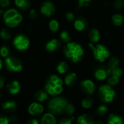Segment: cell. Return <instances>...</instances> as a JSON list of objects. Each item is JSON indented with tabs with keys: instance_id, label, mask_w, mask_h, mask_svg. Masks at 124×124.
Masks as SVG:
<instances>
[{
	"instance_id": "d590c367",
	"label": "cell",
	"mask_w": 124,
	"mask_h": 124,
	"mask_svg": "<svg viewBox=\"0 0 124 124\" xmlns=\"http://www.w3.org/2000/svg\"><path fill=\"white\" fill-rule=\"evenodd\" d=\"M123 74V70L122 69H121L119 67L118 68H116L113 70H111V73H110V75H113V76H118V77H121Z\"/></svg>"
},
{
	"instance_id": "ac0fdd59",
	"label": "cell",
	"mask_w": 124,
	"mask_h": 124,
	"mask_svg": "<svg viewBox=\"0 0 124 124\" xmlns=\"http://www.w3.org/2000/svg\"><path fill=\"white\" fill-rule=\"evenodd\" d=\"M89 39L92 43H97L100 39V31L96 28H91L89 31Z\"/></svg>"
},
{
	"instance_id": "7402d4cb",
	"label": "cell",
	"mask_w": 124,
	"mask_h": 124,
	"mask_svg": "<svg viewBox=\"0 0 124 124\" xmlns=\"http://www.w3.org/2000/svg\"><path fill=\"white\" fill-rule=\"evenodd\" d=\"M15 5L21 10L25 11L31 7L30 0H15Z\"/></svg>"
},
{
	"instance_id": "f1b7e54d",
	"label": "cell",
	"mask_w": 124,
	"mask_h": 124,
	"mask_svg": "<svg viewBox=\"0 0 124 124\" xmlns=\"http://www.w3.org/2000/svg\"><path fill=\"white\" fill-rule=\"evenodd\" d=\"M0 36L2 39L4 40H8L9 39H11L12 37V33H10V31L8 29L6 28H3L0 31Z\"/></svg>"
},
{
	"instance_id": "30bf717a",
	"label": "cell",
	"mask_w": 124,
	"mask_h": 124,
	"mask_svg": "<svg viewBox=\"0 0 124 124\" xmlns=\"http://www.w3.org/2000/svg\"><path fill=\"white\" fill-rule=\"evenodd\" d=\"M81 89L87 94H92L95 91V85L92 80L86 79L81 83Z\"/></svg>"
},
{
	"instance_id": "484cf974",
	"label": "cell",
	"mask_w": 124,
	"mask_h": 124,
	"mask_svg": "<svg viewBox=\"0 0 124 124\" xmlns=\"http://www.w3.org/2000/svg\"><path fill=\"white\" fill-rule=\"evenodd\" d=\"M68 69H69V66L65 62H61L57 66V70L60 74L65 73L68 70Z\"/></svg>"
},
{
	"instance_id": "8992f818",
	"label": "cell",
	"mask_w": 124,
	"mask_h": 124,
	"mask_svg": "<svg viewBox=\"0 0 124 124\" xmlns=\"http://www.w3.org/2000/svg\"><path fill=\"white\" fill-rule=\"evenodd\" d=\"M116 92L109 84H104L100 86L98 89V97L100 100L105 103L112 102L116 97Z\"/></svg>"
},
{
	"instance_id": "1f68e13d",
	"label": "cell",
	"mask_w": 124,
	"mask_h": 124,
	"mask_svg": "<svg viewBox=\"0 0 124 124\" xmlns=\"http://www.w3.org/2000/svg\"><path fill=\"white\" fill-rule=\"evenodd\" d=\"M60 39L65 43H68L70 41V36L67 31H63L60 33Z\"/></svg>"
},
{
	"instance_id": "277c9868",
	"label": "cell",
	"mask_w": 124,
	"mask_h": 124,
	"mask_svg": "<svg viewBox=\"0 0 124 124\" xmlns=\"http://www.w3.org/2000/svg\"><path fill=\"white\" fill-rule=\"evenodd\" d=\"M89 47L92 51L95 60L100 62H105L106 59H108L110 56L109 49L103 44H94V43H90L89 44Z\"/></svg>"
},
{
	"instance_id": "9a60e30c",
	"label": "cell",
	"mask_w": 124,
	"mask_h": 124,
	"mask_svg": "<svg viewBox=\"0 0 124 124\" xmlns=\"http://www.w3.org/2000/svg\"><path fill=\"white\" fill-rule=\"evenodd\" d=\"M65 84L68 86H73L77 84L78 76L75 73H70L66 75L64 79Z\"/></svg>"
},
{
	"instance_id": "8d00e7d4",
	"label": "cell",
	"mask_w": 124,
	"mask_h": 124,
	"mask_svg": "<svg viewBox=\"0 0 124 124\" xmlns=\"http://www.w3.org/2000/svg\"><path fill=\"white\" fill-rule=\"evenodd\" d=\"M74 120V118H62L60 120L59 123L60 124H70Z\"/></svg>"
},
{
	"instance_id": "e0dca14e",
	"label": "cell",
	"mask_w": 124,
	"mask_h": 124,
	"mask_svg": "<svg viewBox=\"0 0 124 124\" xmlns=\"http://www.w3.org/2000/svg\"><path fill=\"white\" fill-rule=\"evenodd\" d=\"M61 44L57 39H52L46 44V49L49 52H54L60 47Z\"/></svg>"
},
{
	"instance_id": "7c38bea8",
	"label": "cell",
	"mask_w": 124,
	"mask_h": 124,
	"mask_svg": "<svg viewBox=\"0 0 124 124\" xmlns=\"http://www.w3.org/2000/svg\"><path fill=\"white\" fill-rule=\"evenodd\" d=\"M43 111L44 107L38 102H33L28 108V113L33 116H39Z\"/></svg>"
},
{
	"instance_id": "3957f363",
	"label": "cell",
	"mask_w": 124,
	"mask_h": 124,
	"mask_svg": "<svg viewBox=\"0 0 124 124\" xmlns=\"http://www.w3.org/2000/svg\"><path fill=\"white\" fill-rule=\"evenodd\" d=\"M68 104L67 100L64 97H54L48 102V109L49 112L54 115H61L65 113V110Z\"/></svg>"
},
{
	"instance_id": "7dc6e473",
	"label": "cell",
	"mask_w": 124,
	"mask_h": 124,
	"mask_svg": "<svg viewBox=\"0 0 124 124\" xmlns=\"http://www.w3.org/2000/svg\"><path fill=\"white\" fill-rule=\"evenodd\" d=\"M1 12H2V11H1V10H0V15H1Z\"/></svg>"
},
{
	"instance_id": "603a6c76",
	"label": "cell",
	"mask_w": 124,
	"mask_h": 124,
	"mask_svg": "<svg viewBox=\"0 0 124 124\" xmlns=\"http://www.w3.org/2000/svg\"><path fill=\"white\" fill-rule=\"evenodd\" d=\"M124 123L121 117L116 114H111L108 116V124H122Z\"/></svg>"
},
{
	"instance_id": "b9f144b4",
	"label": "cell",
	"mask_w": 124,
	"mask_h": 124,
	"mask_svg": "<svg viewBox=\"0 0 124 124\" xmlns=\"http://www.w3.org/2000/svg\"><path fill=\"white\" fill-rule=\"evenodd\" d=\"M10 4L9 0H0V6L1 7H7Z\"/></svg>"
},
{
	"instance_id": "52a82bcc",
	"label": "cell",
	"mask_w": 124,
	"mask_h": 124,
	"mask_svg": "<svg viewBox=\"0 0 124 124\" xmlns=\"http://www.w3.org/2000/svg\"><path fill=\"white\" fill-rule=\"evenodd\" d=\"M7 69L12 72H19L23 69L22 62L15 57H7L5 60Z\"/></svg>"
},
{
	"instance_id": "74e56055",
	"label": "cell",
	"mask_w": 124,
	"mask_h": 124,
	"mask_svg": "<svg viewBox=\"0 0 124 124\" xmlns=\"http://www.w3.org/2000/svg\"><path fill=\"white\" fill-rule=\"evenodd\" d=\"M92 0H78V5L81 7H88L90 5Z\"/></svg>"
},
{
	"instance_id": "cb8c5ba5",
	"label": "cell",
	"mask_w": 124,
	"mask_h": 124,
	"mask_svg": "<svg viewBox=\"0 0 124 124\" xmlns=\"http://www.w3.org/2000/svg\"><path fill=\"white\" fill-rule=\"evenodd\" d=\"M47 92H44L43 90H39L37 91L35 94H34V98L39 101V102H43L44 101H46L48 98V95H47Z\"/></svg>"
},
{
	"instance_id": "f546056e",
	"label": "cell",
	"mask_w": 124,
	"mask_h": 124,
	"mask_svg": "<svg viewBox=\"0 0 124 124\" xmlns=\"http://www.w3.org/2000/svg\"><path fill=\"white\" fill-rule=\"evenodd\" d=\"M119 78L120 77L116 76H113V75H110L109 78L108 79V84L110 86H115L116 85L118 82H119Z\"/></svg>"
},
{
	"instance_id": "5bb4252c",
	"label": "cell",
	"mask_w": 124,
	"mask_h": 124,
	"mask_svg": "<svg viewBox=\"0 0 124 124\" xmlns=\"http://www.w3.org/2000/svg\"><path fill=\"white\" fill-rule=\"evenodd\" d=\"M7 90L11 94H17L20 92V85L18 81H13L7 85Z\"/></svg>"
},
{
	"instance_id": "7a4b0ae2",
	"label": "cell",
	"mask_w": 124,
	"mask_h": 124,
	"mask_svg": "<svg viewBox=\"0 0 124 124\" xmlns=\"http://www.w3.org/2000/svg\"><path fill=\"white\" fill-rule=\"evenodd\" d=\"M62 80L56 75L49 76L45 84V91L50 95H58L63 90Z\"/></svg>"
},
{
	"instance_id": "4fadbf2b",
	"label": "cell",
	"mask_w": 124,
	"mask_h": 124,
	"mask_svg": "<svg viewBox=\"0 0 124 124\" xmlns=\"http://www.w3.org/2000/svg\"><path fill=\"white\" fill-rule=\"evenodd\" d=\"M87 21L83 17H79L74 21V28L78 31H84L87 28Z\"/></svg>"
},
{
	"instance_id": "d4e9b609",
	"label": "cell",
	"mask_w": 124,
	"mask_h": 124,
	"mask_svg": "<svg viewBox=\"0 0 124 124\" xmlns=\"http://www.w3.org/2000/svg\"><path fill=\"white\" fill-rule=\"evenodd\" d=\"M112 22L113 23L116 25V26H120L123 24L124 20V16L120 14H116L114 15H113L112 18Z\"/></svg>"
},
{
	"instance_id": "d6a6232c",
	"label": "cell",
	"mask_w": 124,
	"mask_h": 124,
	"mask_svg": "<svg viewBox=\"0 0 124 124\" xmlns=\"http://www.w3.org/2000/svg\"><path fill=\"white\" fill-rule=\"evenodd\" d=\"M9 52H10L9 48L7 45H4L0 48V54L3 57H7L8 55L9 54Z\"/></svg>"
},
{
	"instance_id": "ee69618b",
	"label": "cell",
	"mask_w": 124,
	"mask_h": 124,
	"mask_svg": "<svg viewBox=\"0 0 124 124\" xmlns=\"http://www.w3.org/2000/svg\"><path fill=\"white\" fill-rule=\"evenodd\" d=\"M28 124H39V121L36 120V119H31L30 121H28V122H27Z\"/></svg>"
},
{
	"instance_id": "bcb514c9",
	"label": "cell",
	"mask_w": 124,
	"mask_h": 124,
	"mask_svg": "<svg viewBox=\"0 0 124 124\" xmlns=\"http://www.w3.org/2000/svg\"><path fill=\"white\" fill-rule=\"evenodd\" d=\"M2 65H3L2 60H0V70H1V68H2Z\"/></svg>"
},
{
	"instance_id": "2e32d148",
	"label": "cell",
	"mask_w": 124,
	"mask_h": 124,
	"mask_svg": "<svg viewBox=\"0 0 124 124\" xmlns=\"http://www.w3.org/2000/svg\"><path fill=\"white\" fill-rule=\"evenodd\" d=\"M2 110L8 113H13L17 109V105L15 101H7L1 105Z\"/></svg>"
},
{
	"instance_id": "4dcf8cb0",
	"label": "cell",
	"mask_w": 124,
	"mask_h": 124,
	"mask_svg": "<svg viewBox=\"0 0 124 124\" xmlns=\"http://www.w3.org/2000/svg\"><path fill=\"white\" fill-rule=\"evenodd\" d=\"M49 26L52 32H56L59 29V23L56 20H52L49 23Z\"/></svg>"
},
{
	"instance_id": "7bdbcfd3",
	"label": "cell",
	"mask_w": 124,
	"mask_h": 124,
	"mask_svg": "<svg viewBox=\"0 0 124 124\" xmlns=\"http://www.w3.org/2000/svg\"><path fill=\"white\" fill-rule=\"evenodd\" d=\"M4 82H5V78H4V76H3L0 75V89L4 86Z\"/></svg>"
},
{
	"instance_id": "83f0119b",
	"label": "cell",
	"mask_w": 124,
	"mask_h": 124,
	"mask_svg": "<svg viewBox=\"0 0 124 124\" xmlns=\"http://www.w3.org/2000/svg\"><path fill=\"white\" fill-rule=\"evenodd\" d=\"M107 112H108V108L105 105H100L96 110V114H97V116H98L100 117L105 116L107 113Z\"/></svg>"
},
{
	"instance_id": "836d02e7",
	"label": "cell",
	"mask_w": 124,
	"mask_h": 124,
	"mask_svg": "<svg viewBox=\"0 0 124 124\" xmlns=\"http://www.w3.org/2000/svg\"><path fill=\"white\" fill-rule=\"evenodd\" d=\"M65 113L68 115V116H73L75 113V108L73 105L71 104H68L65 110Z\"/></svg>"
},
{
	"instance_id": "d6986e66",
	"label": "cell",
	"mask_w": 124,
	"mask_h": 124,
	"mask_svg": "<svg viewBox=\"0 0 124 124\" xmlns=\"http://www.w3.org/2000/svg\"><path fill=\"white\" fill-rule=\"evenodd\" d=\"M77 122L80 124H93L96 123L93 117L86 114L80 116L77 118Z\"/></svg>"
},
{
	"instance_id": "9c48e42d",
	"label": "cell",
	"mask_w": 124,
	"mask_h": 124,
	"mask_svg": "<svg viewBox=\"0 0 124 124\" xmlns=\"http://www.w3.org/2000/svg\"><path fill=\"white\" fill-rule=\"evenodd\" d=\"M41 12L46 17H50L55 12V7L51 1H45L41 7Z\"/></svg>"
},
{
	"instance_id": "ab89813d",
	"label": "cell",
	"mask_w": 124,
	"mask_h": 124,
	"mask_svg": "<svg viewBox=\"0 0 124 124\" xmlns=\"http://www.w3.org/2000/svg\"><path fill=\"white\" fill-rule=\"evenodd\" d=\"M9 118L3 115H0V124H7L9 123Z\"/></svg>"
},
{
	"instance_id": "f6af8a7d",
	"label": "cell",
	"mask_w": 124,
	"mask_h": 124,
	"mask_svg": "<svg viewBox=\"0 0 124 124\" xmlns=\"http://www.w3.org/2000/svg\"><path fill=\"white\" fill-rule=\"evenodd\" d=\"M9 118L10 121H16L17 120V117L16 116H11Z\"/></svg>"
},
{
	"instance_id": "e575fe53",
	"label": "cell",
	"mask_w": 124,
	"mask_h": 124,
	"mask_svg": "<svg viewBox=\"0 0 124 124\" xmlns=\"http://www.w3.org/2000/svg\"><path fill=\"white\" fill-rule=\"evenodd\" d=\"M114 7L116 9H121L124 7V0H116L114 1Z\"/></svg>"
},
{
	"instance_id": "ffe728a7",
	"label": "cell",
	"mask_w": 124,
	"mask_h": 124,
	"mask_svg": "<svg viewBox=\"0 0 124 124\" xmlns=\"http://www.w3.org/2000/svg\"><path fill=\"white\" fill-rule=\"evenodd\" d=\"M119 65H120V60L117 57H113L110 59V60L108 63V66H107L108 68V71H109L110 75L111 70L116 68H118Z\"/></svg>"
},
{
	"instance_id": "44dd1931",
	"label": "cell",
	"mask_w": 124,
	"mask_h": 124,
	"mask_svg": "<svg viewBox=\"0 0 124 124\" xmlns=\"http://www.w3.org/2000/svg\"><path fill=\"white\" fill-rule=\"evenodd\" d=\"M56 122V118L52 113L45 114L41 120V123L42 124H55Z\"/></svg>"
},
{
	"instance_id": "8fae6325",
	"label": "cell",
	"mask_w": 124,
	"mask_h": 124,
	"mask_svg": "<svg viewBox=\"0 0 124 124\" xmlns=\"http://www.w3.org/2000/svg\"><path fill=\"white\" fill-rule=\"evenodd\" d=\"M110 76L108 68L105 66H100L96 68L94 72L95 78L99 81H104Z\"/></svg>"
},
{
	"instance_id": "5b68a950",
	"label": "cell",
	"mask_w": 124,
	"mask_h": 124,
	"mask_svg": "<svg viewBox=\"0 0 124 124\" xmlns=\"http://www.w3.org/2000/svg\"><path fill=\"white\" fill-rule=\"evenodd\" d=\"M3 18L5 24L11 28L17 26L22 21V15L15 9H8L3 15Z\"/></svg>"
},
{
	"instance_id": "ba28073f",
	"label": "cell",
	"mask_w": 124,
	"mask_h": 124,
	"mask_svg": "<svg viewBox=\"0 0 124 124\" xmlns=\"http://www.w3.org/2000/svg\"><path fill=\"white\" fill-rule=\"evenodd\" d=\"M29 39L23 34H19L16 36L13 40V45L17 49L20 51H24L27 49L29 46Z\"/></svg>"
},
{
	"instance_id": "f35d334b",
	"label": "cell",
	"mask_w": 124,
	"mask_h": 124,
	"mask_svg": "<svg viewBox=\"0 0 124 124\" xmlns=\"http://www.w3.org/2000/svg\"><path fill=\"white\" fill-rule=\"evenodd\" d=\"M29 17L31 20H36L38 17V13L35 9H31L29 12Z\"/></svg>"
},
{
	"instance_id": "60d3db41",
	"label": "cell",
	"mask_w": 124,
	"mask_h": 124,
	"mask_svg": "<svg viewBox=\"0 0 124 124\" xmlns=\"http://www.w3.org/2000/svg\"><path fill=\"white\" fill-rule=\"evenodd\" d=\"M65 17L66 19L70 21V22H72L75 20V16H74V14L71 12H68L65 14Z\"/></svg>"
},
{
	"instance_id": "6da1fadb",
	"label": "cell",
	"mask_w": 124,
	"mask_h": 124,
	"mask_svg": "<svg viewBox=\"0 0 124 124\" xmlns=\"http://www.w3.org/2000/svg\"><path fill=\"white\" fill-rule=\"evenodd\" d=\"M64 53L65 57L73 62L81 61L84 56V49L78 43L68 42L64 47Z\"/></svg>"
},
{
	"instance_id": "c3c4849f",
	"label": "cell",
	"mask_w": 124,
	"mask_h": 124,
	"mask_svg": "<svg viewBox=\"0 0 124 124\" xmlns=\"http://www.w3.org/2000/svg\"><path fill=\"white\" fill-rule=\"evenodd\" d=\"M0 97H1V94H0Z\"/></svg>"
},
{
	"instance_id": "4316f807",
	"label": "cell",
	"mask_w": 124,
	"mask_h": 124,
	"mask_svg": "<svg viewBox=\"0 0 124 124\" xmlns=\"http://www.w3.org/2000/svg\"><path fill=\"white\" fill-rule=\"evenodd\" d=\"M94 104V100L91 97H86L81 101V105L84 108L89 109Z\"/></svg>"
}]
</instances>
